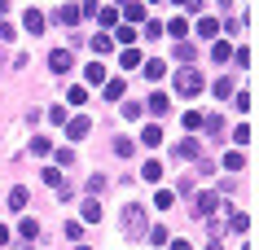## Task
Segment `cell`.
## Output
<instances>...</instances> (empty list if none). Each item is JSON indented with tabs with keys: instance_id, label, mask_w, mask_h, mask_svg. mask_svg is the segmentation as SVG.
Here are the masks:
<instances>
[{
	"instance_id": "1f68e13d",
	"label": "cell",
	"mask_w": 259,
	"mask_h": 250,
	"mask_svg": "<svg viewBox=\"0 0 259 250\" xmlns=\"http://www.w3.org/2000/svg\"><path fill=\"white\" fill-rule=\"evenodd\" d=\"M93 48L97 53H110V48H114V35H93Z\"/></svg>"
},
{
	"instance_id": "ba28073f",
	"label": "cell",
	"mask_w": 259,
	"mask_h": 250,
	"mask_svg": "<svg viewBox=\"0 0 259 250\" xmlns=\"http://www.w3.org/2000/svg\"><path fill=\"white\" fill-rule=\"evenodd\" d=\"M176 154H180V158H193V163H198V158H202V145H198L193 136H185V140L176 145Z\"/></svg>"
},
{
	"instance_id": "f35d334b",
	"label": "cell",
	"mask_w": 259,
	"mask_h": 250,
	"mask_svg": "<svg viewBox=\"0 0 259 250\" xmlns=\"http://www.w3.org/2000/svg\"><path fill=\"white\" fill-rule=\"evenodd\" d=\"M141 31H145V40H158V35H163V22H145Z\"/></svg>"
},
{
	"instance_id": "6da1fadb",
	"label": "cell",
	"mask_w": 259,
	"mask_h": 250,
	"mask_svg": "<svg viewBox=\"0 0 259 250\" xmlns=\"http://www.w3.org/2000/svg\"><path fill=\"white\" fill-rule=\"evenodd\" d=\"M119 224H123V237H132V241H145V207L141 202H127L123 207V215H119Z\"/></svg>"
},
{
	"instance_id": "7c38bea8",
	"label": "cell",
	"mask_w": 259,
	"mask_h": 250,
	"mask_svg": "<svg viewBox=\"0 0 259 250\" xmlns=\"http://www.w3.org/2000/svg\"><path fill=\"white\" fill-rule=\"evenodd\" d=\"M141 176H145L150 184H158V180H163V163H158V158H150V163L141 167Z\"/></svg>"
},
{
	"instance_id": "60d3db41",
	"label": "cell",
	"mask_w": 259,
	"mask_h": 250,
	"mask_svg": "<svg viewBox=\"0 0 259 250\" xmlns=\"http://www.w3.org/2000/svg\"><path fill=\"white\" fill-rule=\"evenodd\" d=\"M49 123H66V106H53L49 110Z\"/></svg>"
},
{
	"instance_id": "d590c367",
	"label": "cell",
	"mask_w": 259,
	"mask_h": 250,
	"mask_svg": "<svg viewBox=\"0 0 259 250\" xmlns=\"http://www.w3.org/2000/svg\"><path fill=\"white\" fill-rule=\"evenodd\" d=\"M193 127H202V114H198V110H185V132H193Z\"/></svg>"
},
{
	"instance_id": "f6af8a7d",
	"label": "cell",
	"mask_w": 259,
	"mask_h": 250,
	"mask_svg": "<svg viewBox=\"0 0 259 250\" xmlns=\"http://www.w3.org/2000/svg\"><path fill=\"white\" fill-rule=\"evenodd\" d=\"M171 250H189V241H171Z\"/></svg>"
},
{
	"instance_id": "e0dca14e",
	"label": "cell",
	"mask_w": 259,
	"mask_h": 250,
	"mask_svg": "<svg viewBox=\"0 0 259 250\" xmlns=\"http://www.w3.org/2000/svg\"><path fill=\"white\" fill-rule=\"evenodd\" d=\"M119 97H127V83L123 79H106V101H119Z\"/></svg>"
},
{
	"instance_id": "44dd1931",
	"label": "cell",
	"mask_w": 259,
	"mask_h": 250,
	"mask_svg": "<svg viewBox=\"0 0 259 250\" xmlns=\"http://www.w3.org/2000/svg\"><path fill=\"white\" fill-rule=\"evenodd\" d=\"M163 75H167V62H145V79L150 83H158Z\"/></svg>"
},
{
	"instance_id": "4316f807",
	"label": "cell",
	"mask_w": 259,
	"mask_h": 250,
	"mask_svg": "<svg viewBox=\"0 0 259 250\" xmlns=\"http://www.w3.org/2000/svg\"><path fill=\"white\" fill-rule=\"evenodd\" d=\"M114 35H119L123 48H132V40H137V27H114Z\"/></svg>"
},
{
	"instance_id": "8d00e7d4",
	"label": "cell",
	"mask_w": 259,
	"mask_h": 250,
	"mask_svg": "<svg viewBox=\"0 0 259 250\" xmlns=\"http://www.w3.org/2000/svg\"><path fill=\"white\" fill-rule=\"evenodd\" d=\"M176 62H193V44H185V40L176 44Z\"/></svg>"
},
{
	"instance_id": "ffe728a7",
	"label": "cell",
	"mask_w": 259,
	"mask_h": 250,
	"mask_svg": "<svg viewBox=\"0 0 259 250\" xmlns=\"http://www.w3.org/2000/svg\"><path fill=\"white\" fill-rule=\"evenodd\" d=\"M119 66L123 70H137L141 66V53H137V48H123V53H119Z\"/></svg>"
},
{
	"instance_id": "603a6c76",
	"label": "cell",
	"mask_w": 259,
	"mask_h": 250,
	"mask_svg": "<svg viewBox=\"0 0 259 250\" xmlns=\"http://www.w3.org/2000/svg\"><path fill=\"white\" fill-rule=\"evenodd\" d=\"M40 180L49 184V189H62V171H57V167H44V171H40Z\"/></svg>"
},
{
	"instance_id": "277c9868",
	"label": "cell",
	"mask_w": 259,
	"mask_h": 250,
	"mask_svg": "<svg viewBox=\"0 0 259 250\" xmlns=\"http://www.w3.org/2000/svg\"><path fill=\"white\" fill-rule=\"evenodd\" d=\"M88 132H93V123H88V114H79V119H66V136H70V140H83Z\"/></svg>"
},
{
	"instance_id": "4dcf8cb0",
	"label": "cell",
	"mask_w": 259,
	"mask_h": 250,
	"mask_svg": "<svg viewBox=\"0 0 259 250\" xmlns=\"http://www.w3.org/2000/svg\"><path fill=\"white\" fill-rule=\"evenodd\" d=\"M167 106H171L167 92H154V97H150V110H154V114H167Z\"/></svg>"
},
{
	"instance_id": "3957f363",
	"label": "cell",
	"mask_w": 259,
	"mask_h": 250,
	"mask_svg": "<svg viewBox=\"0 0 259 250\" xmlns=\"http://www.w3.org/2000/svg\"><path fill=\"white\" fill-rule=\"evenodd\" d=\"M215 207H220V193H211V189H206V193H198L193 197V215H215Z\"/></svg>"
},
{
	"instance_id": "7402d4cb",
	"label": "cell",
	"mask_w": 259,
	"mask_h": 250,
	"mask_svg": "<svg viewBox=\"0 0 259 250\" xmlns=\"http://www.w3.org/2000/svg\"><path fill=\"white\" fill-rule=\"evenodd\" d=\"M97 22H101V27H119V9H97Z\"/></svg>"
},
{
	"instance_id": "5b68a950",
	"label": "cell",
	"mask_w": 259,
	"mask_h": 250,
	"mask_svg": "<svg viewBox=\"0 0 259 250\" xmlns=\"http://www.w3.org/2000/svg\"><path fill=\"white\" fill-rule=\"evenodd\" d=\"M18 241L35 246V241H40V224H35V220H22V224H18Z\"/></svg>"
},
{
	"instance_id": "4fadbf2b",
	"label": "cell",
	"mask_w": 259,
	"mask_h": 250,
	"mask_svg": "<svg viewBox=\"0 0 259 250\" xmlns=\"http://www.w3.org/2000/svg\"><path fill=\"white\" fill-rule=\"evenodd\" d=\"M198 35H202V40H215V35H220V22H215V18H198Z\"/></svg>"
},
{
	"instance_id": "7bdbcfd3",
	"label": "cell",
	"mask_w": 259,
	"mask_h": 250,
	"mask_svg": "<svg viewBox=\"0 0 259 250\" xmlns=\"http://www.w3.org/2000/svg\"><path fill=\"white\" fill-rule=\"evenodd\" d=\"M202 5H206V0H189V5H185V14H198Z\"/></svg>"
},
{
	"instance_id": "83f0119b",
	"label": "cell",
	"mask_w": 259,
	"mask_h": 250,
	"mask_svg": "<svg viewBox=\"0 0 259 250\" xmlns=\"http://www.w3.org/2000/svg\"><path fill=\"white\" fill-rule=\"evenodd\" d=\"M97 220H101V207L88 197V202H83V224H97Z\"/></svg>"
},
{
	"instance_id": "52a82bcc",
	"label": "cell",
	"mask_w": 259,
	"mask_h": 250,
	"mask_svg": "<svg viewBox=\"0 0 259 250\" xmlns=\"http://www.w3.org/2000/svg\"><path fill=\"white\" fill-rule=\"evenodd\" d=\"M22 27H27L31 35H44V14L40 9H27V14H22Z\"/></svg>"
},
{
	"instance_id": "e575fe53",
	"label": "cell",
	"mask_w": 259,
	"mask_h": 250,
	"mask_svg": "<svg viewBox=\"0 0 259 250\" xmlns=\"http://www.w3.org/2000/svg\"><path fill=\"white\" fill-rule=\"evenodd\" d=\"M132 149H137V145H132V140H127V136H119V140H114V154H119V158H127V154H132Z\"/></svg>"
},
{
	"instance_id": "d6986e66",
	"label": "cell",
	"mask_w": 259,
	"mask_h": 250,
	"mask_svg": "<svg viewBox=\"0 0 259 250\" xmlns=\"http://www.w3.org/2000/svg\"><path fill=\"white\" fill-rule=\"evenodd\" d=\"M163 31H171L176 40H185V35H189V18H171V22H167Z\"/></svg>"
},
{
	"instance_id": "8992f818",
	"label": "cell",
	"mask_w": 259,
	"mask_h": 250,
	"mask_svg": "<svg viewBox=\"0 0 259 250\" xmlns=\"http://www.w3.org/2000/svg\"><path fill=\"white\" fill-rule=\"evenodd\" d=\"M49 66H53V75H66V70L75 66V62H70V53H66V48H57V53H49Z\"/></svg>"
},
{
	"instance_id": "7dc6e473",
	"label": "cell",
	"mask_w": 259,
	"mask_h": 250,
	"mask_svg": "<svg viewBox=\"0 0 259 250\" xmlns=\"http://www.w3.org/2000/svg\"><path fill=\"white\" fill-rule=\"evenodd\" d=\"M176 5H180V9H185V5H189V0H176Z\"/></svg>"
},
{
	"instance_id": "bcb514c9",
	"label": "cell",
	"mask_w": 259,
	"mask_h": 250,
	"mask_svg": "<svg viewBox=\"0 0 259 250\" xmlns=\"http://www.w3.org/2000/svg\"><path fill=\"white\" fill-rule=\"evenodd\" d=\"M5 9H9V0H0V14H5Z\"/></svg>"
},
{
	"instance_id": "74e56055",
	"label": "cell",
	"mask_w": 259,
	"mask_h": 250,
	"mask_svg": "<svg viewBox=\"0 0 259 250\" xmlns=\"http://www.w3.org/2000/svg\"><path fill=\"white\" fill-rule=\"evenodd\" d=\"M215 97H220V101L233 97V79H215Z\"/></svg>"
},
{
	"instance_id": "f546056e",
	"label": "cell",
	"mask_w": 259,
	"mask_h": 250,
	"mask_svg": "<svg viewBox=\"0 0 259 250\" xmlns=\"http://www.w3.org/2000/svg\"><path fill=\"white\" fill-rule=\"evenodd\" d=\"M211 57H215V62H233V48L224 40H215V48H211Z\"/></svg>"
},
{
	"instance_id": "836d02e7",
	"label": "cell",
	"mask_w": 259,
	"mask_h": 250,
	"mask_svg": "<svg viewBox=\"0 0 259 250\" xmlns=\"http://www.w3.org/2000/svg\"><path fill=\"white\" fill-rule=\"evenodd\" d=\"M31 154H53V145H49V136H31Z\"/></svg>"
},
{
	"instance_id": "ab89813d",
	"label": "cell",
	"mask_w": 259,
	"mask_h": 250,
	"mask_svg": "<svg viewBox=\"0 0 259 250\" xmlns=\"http://www.w3.org/2000/svg\"><path fill=\"white\" fill-rule=\"evenodd\" d=\"M123 119H141V106H137V101H123Z\"/></svg>"
},
{
	"instance_id": "ac0fdd59",
	"label": "cell",
	"mask_w": 259,
	"mask_h": 250,
	"mask_svg": "<svg viewBox=\"0 0 259 250\" xmlns=\"http://www.w3.org/2000/svg\"><path fill=\"white\" fill-rule=\"evenodd\" d=\"M220 167H229V171H242V167H246V154H242V149H229Z\"/></svg>"
},
{
	"instance_id": "681fc988",
	"label": "cell",
	"mask_w": 259,
	"mask_h": 250,
	"mask_svg": "<svg viewBox=\"0 0 259 250\" xmlns=\"http://www.w3.org/2000/svg\"><path fill=\"white\" fill-rule=\"evenodd\" d=\"M79 250H88V246H79Z\"/></svg>"
},
{
	"instance_id": "2e32d148",
	"label": "cell",
	"mask_w": 259,
	"mask_h": 250,
	"mask_svg": "<svg viewBox=\"0 0 259 250\" xmlns=\"http://www.w3.org/2000/svg\"><path fill=\"white\" fill-rule=\"evenodd\" d=\"M9 211H27V189H22V184L9 189Z\"/></svg>"
},
{
	"instance_id": "484cf974",
	"label": "cell",
	"mask_w": 259,
	"mask_h": 250,
	"mask_svg": "<svg viewBox=\"0 0 259 250\" xmlns=\"http://www.w3.org/2000/svg\"><path fill=\"white\" fill-rule=\"evenodd\" d=\"M233 233H246V228H250V215H246V211H233Z\"/></svg>"
},
{
	"instance_id": "30bf717a",
	"label": "cell",
	"mask_w": 259,
	"mask_h": 250,
	"mask_svg": "<svg viewBox=\"0 0 259 250\" xmlns=\"http://www.w3.org/2000/svg\"><path fill=\"white\" fill-rule=\"evenodd\" d=\"M123 18H127V22H145V5H141V0H127V5H123Z\"/></svg>"
},
{
	"instance_id": "9c48e42d",
	"label": "cell",
	"mask_w": 259,
	"mask_h": 250,
	"mask_svg": "<svg viewBox=\"0 0 259 250\" xmlns=\"http://www.w3.org/2000/svg\"><path fill=\"white\" fill-rule=\"evenodd\" d=\"M145 241H150V246H167V241H171V233H167L163 224H154V228H145Z\"/></svg>"
},
{
	"instance_id": "ee69618b",
	"label": "cell",
	"mask_w": 259,
	"mask_h": 250,
	"mask_svg": "<svg viewBox=\"0 0 259 250\" xmlns=\"http://www.w3.org/2000/svg\"><path fill=\"white\" fill-rule=\"evenodd\" d=\"M5 241H14V237H9V228H5V224H0V246H5Z\"/></svg>"
},
{
	"instance_id": "f1b7e54d",
	"label": "cell",
	"mask_w": 259,
	"mask_h": 250,
	"mask_svg": "<svg viewBox=\"0 0 259 250\" xmlns=\"http://www.w3.org/2000/svg\"><path fill=\"white\" fill-rule=\"evenodd\" d=\"M202 127H206L215 140H224V119H202Z\"/></svg>"
},
{
	"instance_id": "5bb4252c",
	"label": "cell",
	"mask_w": 259,
	"mask_h": 250,
	"mask_svg": "<svg viewBox=\"0 0 259 250\" xmlns=\"http://www.w3.org/2000/svg\"><path fill=\"white\" fill-rule=\"evenodd\" d=\"M141 145H150V149H158V145H163V132H158V123H150L145 132H141Z\"/></svg>"
},
{
	"instance_id": "7a4b0ae2",
	"label": "cell",
	"mask_w": 259,
	"mask_h": 250,
	"mask_svg": "<svg viewBox=\"0 0 259 250\" xmlns=\"http://www.w3.org/2000/svg\"><path fill=\"white\" fill-rule=\"evenodd\" d=\"M198 92H202V75L193 66L176 70V97H198Z\"/></svg>"
},
{
	"instance_id": "b9f144b4",
	"label": "cell",
	"mask_w": 259,
	"mask_h": 250,
	"mask_svg": "<svg viewBox=\"0 0 259 250\" xmlns=\"http://www.w3.org/2000/svg\"><path fill=\"white\" fill-rule=\"evenodd\" d=\"M233 106H237V110L246 114V110H250V92H237V97H233Z\"/></svg>"
},
{
	"instance_id": "8fae6325",
	"label": "cell",
	"mask_w": 259,
	"mask_h": 250,
	"mask_svg": "<svg viewBox=\"0 0 259 250\" xmlns=\"http://www.w3.org/2000/svg\"><path fill=\"white\" fill-rule=\"evenodd\" d=\"M57 22H66V27H79V5H62V9H57Z\"/></svg>"
},
{
	"instance_id": "9a60e30c",
	"label": "cell",
	"mask_w": 259,
	"mask_h": 250,
	"mask_svg": "<svg viewBox=\"0 0 259 250\" xmlns=\"http://www.w3.org/2000/svg\"><path fill=\"white\" fill-rule=\"evenodd\" d=\"M83 79L88 83H106V66H101V62H88V66H83Z\"/></svg>"
},
{
	"instance_id": "c3c4849f",
	"label": "cell",
	"mask_w": 259,
	"mask_h": 250,
	"mask_svg": "<svg viewBox=\"0 0 259 250\" xmlns=\"http://www.w3.org/2000/svg\"><path fill=\"white\" fill-rule=\"evenodd\" d=\"M145 5H158V0H145Z\"/></svg>"
},
{
	"instance_id": "d6a6232c",
	"label": "cell",
	"mask_w": 259,
	"mask_h": 250,
	"mask_svg": "<svg viewBox=\"0 0 259 250\" xmlns=\"http://www.w3.org/2000/svg\"><path fill=\"white\" fill-rule=\"evenodd\" d=\"M66 101H70V106H83V101H88V92H83V83H75V88H70V92H66Z\"/></svg>"
},
{
	"instance_id": "cb8c5ba5",
	"label": "cell",
	"mask_w": 259,
	"mask_h": 250,
	"mask_svg": "<svg viewBox=\"0 0 259 250\" xmlns=\"http://www.w3.org/2000/svg\"><path fill=\"white\" fill-rule=\"evenodd\" d=\"M229 136H233V145L242 149V145H250V127H246V123H237V127L229 132Z\"/></svg>"
},
{
	"instance_id": "d4e9b609",
	"label": "cell",
	"mask_w": 259,
	"mask_h": 250,
	"mask_svg": "<svg viewBox=\"0 0 259 250\" xmlns=\"http://www.w3.org/2000/svg\"><path fill=\"white\" fill-rule=\"evenodd\" d=\"M154 207H158V211H171V207H176V193L158 189V193H154Z\"/></svg>"
}]
</instances>
